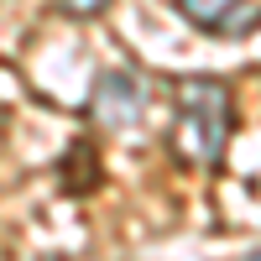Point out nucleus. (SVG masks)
<instances>
[{
	"instance_id": "obj_1",
	"label": "nucleus",
	"mask_w": 261,
	"mask_h": 261,
	"mask_svg": "<svg viewBox=\"0 0 261 261\" xmlns=\"http://www.w3.org/2000/svg\"><path fill=\"white\" fill-rule=\"evenodd\" d=\"M172 105H178V136L188 141V157H199L204 167H220L230 130H235V99L230 84L209 79V73H188L172 84Z\"/></svg>"
},
{
	"instance_id": "obj_2",
	"label": "nucleus",
	"mask_w": 261,
	"mask_h": 261,
	"mask_svg": "<svg viewBox=\"0 0 261 261\" xmlns=\"http://www.w3.org/2000/svg\"><path fill=\"white\" fill-rule=\"evenodd\" d=\"M89 115H94L99 125H110V130L136 125V120L146 115V84H141L136 73H125V68H105V73L94 79Z\"/></svg>"
},
{
	"instance_id": "obj_4",
	"label": "nucleus",
	"mask_w": 261,
	"mask_h": 261,
	"mask_svg": "<svg viewBox=\"0 0 261 261\" xmlns=\"http://www.w3.org/2000/svg\"><path fill=\"white\" fill-rule=\"evenodd\" d=\"M110 0H53V11L58 16H73V21H89V16H99Z\"/></svg>"
},
{
	"instance_id": "obj_5",
	"label": "nucleus",
	"mask_w": 261,
	"mask_h": 261,
	"mask_svg": "<svg viewBox=\"0 0 261 261\" xmlns=\"http://www.w3.org/2000/svg\"><path fill=\"white\" fill-rule=\"evenodd\" d=\"M246 261H261V246H256V251H251V256H246Z\"/></svg>"
},
{
	"instance_id": "obj_3",
	"label": "nucleus",
	"mask_w": 261,
	"mask_h": 261,
	"mask_svg": "<svg viewBox=\"0 0 261 261\" xmlns=\"http://www.w3.org/2000/svg\"><path fill=\"white\" fill-rule=\"evenodd\" d=\"M178 16L209 37H251L261 27L256 0H178Z\"/></svg>"
}]
</instances>
